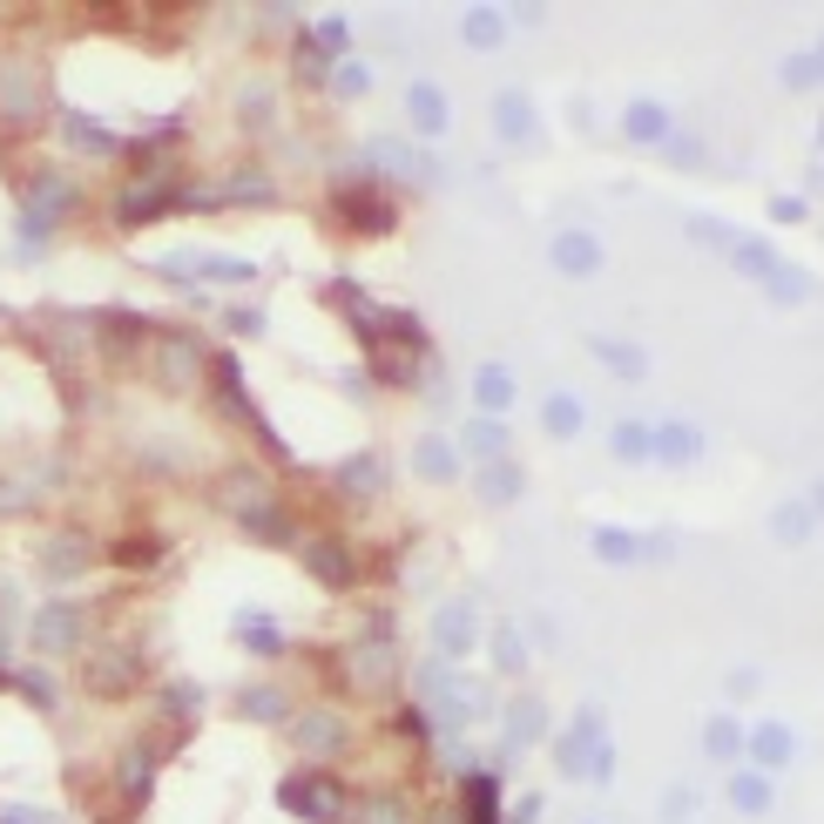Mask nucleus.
<instances>
[{"label": "nucleus", "instance_id": "obj_1", "mask_svg": "<svg viewBox=\"0 0 824 824\" xmlns=\"http://www.w3.org/2000/svg\"><path fill=\"white\" fill-rule=\"evenodd\" d=\"M284 804H291V811L304 804V817H339V804H345V797H339V784H318V777H304V784H298V777H291V784H284Z\"/></svg>", "mask_w": 824, "mask_h": 824}]
</instances>
